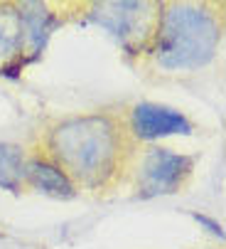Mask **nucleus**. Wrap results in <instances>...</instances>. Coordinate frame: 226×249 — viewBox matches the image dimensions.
Wrapping results in <instances>:
<instances>
[{"label":"nucleus","mask_w":226,"mask_h":249,"mask_svg":"<svg viewBox=\"0 0 226 249\" xmlns=\"http://www.w3.org/2000/svg\"><path fill=\"white\" fill-rule=\"evenodd\" d=\"M49 148L66 175L101 185L121 160V133L106 116L71 119L52 131Z\"/></svg>","instance_id":"1"},{"label":"nucleus","mask_w":226,"mask_h":249,"mask_svg":"<svg viewBox=\"0 0 226 249\" xmlns=\"http://www.w3.org/2000/svg\"><path fill=\"white\" fill-rule=\"evenodd\" d=\"M221 40L211 13L194 5H170L158 22V64L162 69L204 67Z\"/></svg>","instance_id":"2"},{"label":"nucleus","mask_w":226,"mask_h":249,"mask_svg":"<svg viewBox=\"0 0 226 249\" xmlns=\"http://www.w3.org/2000/svg\"><path fill=\"white\" fill-rule=\"evenodd\" d=\"M153 10H158L153 3H101L94 5L91 20L113 32L126 47H130L133 40L143 45L150 35L158 32L160 13Z\"/></svg>","instance_id":"3"},{"label":"nucleus","mask_w":226,"mask_h":249,"mask_svg":"<svg viewBox=\"0 0 226 249\" xmlns=\"http://www.w3.org/2000/svg\"><path fill=\"white\" fill-rule=\"evenodd\" d=\"M140 195L155 197V195H170L177 193L179 185L192 173V158L172 153L167 148H153L140 168Z\"/></svg>","instance_id":"4"},{"label":"nucleus","mask_w":226,"mask_h":249,"mask_svg":"<svg viewBox=\"0 0 226 249\" xmlns=\"http://www.w3.org/2000/svg\"><path fill=\"white\" fill-rule=\"evenodd\" d=\"M130 126H133V133L143 141H153V138L172 136V133H182V136L192 133V124L187 121V116L158 104H138L130 116Z\"/></svg>","instance_id":"5"},{"label":"nucleus","mask_w":226,"mask_h":249,"mask_svg":"<svg viewBox=\"0 0 226 249\" xmlns=\"http://www.w3.org/2000/svg\"><path fill=\"white\" fill-rule=\"evenodd\" d=\"M25 25L20 8L0 5V74H15L22 67Z\"/></svg>","instance_id":"6"},{"label":"nucleus","mask_w":226,"mask_h":249,"mask_svg":"<svg viewBox=\"0 0 226 249\" xmlns=\"http://www.w3.org/2000/svg\"><path fill=\"white\" fill-rule=\"evenodd\" d=\"M25 178L27 180L40 190V193H47L52 197H74L77 195V190H74V183H71V178L54 163L49 160H40V158H34L30 165H25Z\"/></svg>","instance_id":"7"},{"label":"nucleus","mask_w":226,"mask_h":249,"mask_svg":"<svg viewBox=\"0 0 226 249\" xmlns=\"http://www.w3.org/2000/svg\"><path fill=\"white\" fill-rule=\"evenodd\" d=\"M20 15H22V25H25V42H30L32 57H37L42 52V47H45V42L49 37V32L54 27V18L40 3H25V5H20Z\"/></svg>","instance_id":"8"},{"label":"nucleus","mask_w":226,"mask_h":249,"mask_svg":"<svg viewBox=\"0 0 226 249\" xmlns=\"http://www.w3.org/2000/svg\"><path fill=\"white\" fill-rule=\"evenodd\" d=\"M25 178V158L17 146L0 143V188L17 193Z\"/></svg>","instance_id":"9"},{"label":"nucleus","mask_w":226,"mask_h":249,"mask_svg":"<svg viewBox=\"0 0 226 249\" xmlns=\"http://www.w3.org/2000/svg\"><path fill=\"white\" fill-rule=\"evenodd\" d=\"M192 220L194 222H199L202 227H207L214 237H219V239H224V227L219 225V222H214L211 217H207V215H199V212H192Z\"/></svg>","instance_id":"10"}]
</instances>
